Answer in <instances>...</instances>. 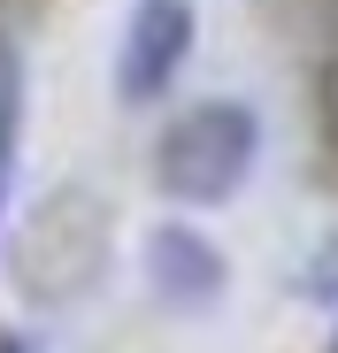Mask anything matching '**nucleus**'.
<instances>
[{
  "instance_id": "obj_1",
  "label": "nucleus",
  "mask_w": 338,
  "mask_h": 353,
  "mask_svg": "<svg viewBox=\"0 0 338 353\" xmlns=\"http://www.w3.org/2000/svg\"><path fill=\"white\" fill-rule=\"evenodd\" d=\"M116 254V208L92 185H54L23 208L16 239H8V276L31 307H70L108 276Z\"/></svg>"
},
{
  "instance_id": "obj_2",
  "label": "nucleus",
  "mask_w": 338,
  "mask_h": 353,
  "mask_svg": "<svg viewBox=\"0 0 338 353\" xmlns=\"http://www.w3.org/2000/svg\"><path fill=\"white\" fill-rule=\"evenodd\" d=\"M261 154V115L246 100H200L154 139V185L185 208H215L246 185Z\"/></svg>"
},
{
  "instance_id": "obj_3",
  "label": "nucleus",
  "mask_w": 338,
  "mask_h": 353,
  "mask_svg": "<svg viewBox=\"0 0 338 353\" xmlns=\"http://www.w3.org/2000/svg\"><path fill=\"white\" fill-rule=\"evenodd\" d=\"M192 31H200L192 0H139L131 23H123V46H116V100L123 108L161 100L177 85L185 54H192Z\"/></svg>"
},
{
  "instance_id": "obj_4",
  "label": "nucleus",
  "mask_w": 338,
  "mask_h": 353,
  "mask_svg": "<svg viewBox=\"0 0 338 353\" xmlns=\"http://www.w3.org/2000/svg\"><path fill=\"white\" fill-rule=\"evenodd\" d=\"M146 284H154L161 307L208 315L223 292H231V261H223V246L208 239V230H192V223H154V230H146Z\"/></svg>"
},
{
  "instance_id": "obj_5",
  "label": "nucleus",
  "mask_w": 338,
  "mask_h": 353,
  "mask_svg": "<svg viewBox=\"0 0 338 353\" xmlns=\"http://www.w3.org/2000/svg\"><path fill=\"white\" fill-rule=\"evenodd\" d=\"M16 131H23V70L0 46V208H8V185H16Z\"/></svg>"
},
{
  "instance_id": "obj_6",
  "label": "nucleus",
  "mask_w": 338,
  "mask_h": 353,
  "mask_svg": "<svg viewBox=\"0 0 338 353\" xmlns=\"http://www.w3.org/2000/svg\"><path fill=\"white\" fill-rule=\"evenodd\" d=\"M0 353H39V345H31L23 330H0Z\"/></svg>"
}]
</instances>
